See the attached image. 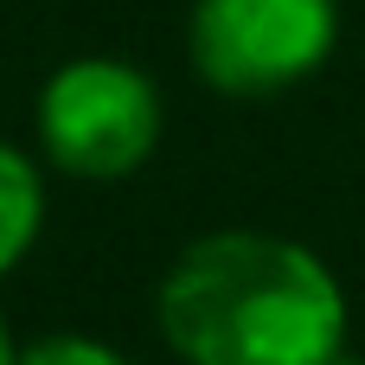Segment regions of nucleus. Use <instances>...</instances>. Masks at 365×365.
<instances>
[{
  "mask_svg": "<svg viewBox=\"0 0 365 365\" xmlns=\"http://www.w3.org/2000/svg\"><path fill=\"white\" fill-rule=\"evenodd\" d=\"M154 314L186 365H327L346 340L334 269L269 231H212L180 250Z\"/></svg>",
  "mask_w": 365,
  "mask_h": 365,
  "instance_id": "obj_1",
  "label": "nucleus"
},
{
  "mask_svg": "<svg viewBox=\"0 0 365 365\" xmlns=\"http://www.w3.org/2000/svg\"><path fill=\"white\" fill-rule=\"evenodd\" d=\"M38 148L71 180H122L160 148V90L122 58H71L38 90Z\"/></svg>",
  "mask_w": 365,
  "mask_h": 365,
  "instance_id": "obj_2",
  "label": "nucleus"
},
{
  "mask_svg": "<svg viewBox=\"0 0 365 365\" xmlns=\"http://www.w3.org/2000/svg\"><path fill=\"white\" fill-rule=\"evenodd\" d=\"M340 0H199L186 19L192 71L225 96H276L327 64Z\"/></svg>",
  "mask_w": 365,
  "mask_h": 365,
  "instance_id": "obj_3",
  "label": "nucleus"
},
{
  "mask_svg": "<svg viewBox=\"0 0 365 365\" xmlns=\"http://www.w3.org/2000/svg\"><path fill=\"white\" fill-rule=\"evenodd\" d=\"M38 225H45V180L19 148L0 141V276L32 250Z\"/></svg>",
  "mask_w": 365,
  "mask_h": 365,
  "instance_id": "obj_4",
  "label": "nucleus"
},
{
  "mask_svg": "<svg viewBox=\"0 0 365 365\" xmlns=\"http://www.w3.org/2000/svg\"><path fill=\"white\" fill-rule=\"evenodd\" d=\"M13 365H128V359L109 353V346H96V340H83V334H58V340L26 346Z\"/></svg>",
  "mask_w": 365,
  "mask_h": 365,
  "instance_id": "obj_5",
  "label": "nucleus"
},
{
  "mask_svg": "<svg viewBox=\"0 0 365 365\" xmlns=\"http://www.w3.org/2000/svg\"><path fill=\"white\" fill-rule=\"evenodd\" d=\"M19 359V346H13V334H6V314H0V365Z\"/></svg>",
  "mask_w": 365,
  "mask_h": 365,
  "instance_id": "obj_6",
  "label": "nucleus"
},
{
  "mask_svg": "<svg viewBox=\"0 0 365 365\" xmlns=\"http://www.w3.org/2000/svg\"><path fill=\"white\" fill-rule=\"evenodd\" d=\"M327 365H353V359H327Z\"/></svg>",
  "mask_w": 365,
  "mask_h": 365,
  "instance_id": "obj_7",
  "label": "nucleus"
}]
</instances>
